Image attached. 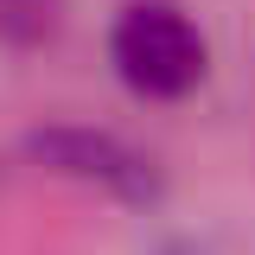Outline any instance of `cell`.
Segmentation results:
<instances>
[{
    "instance_id": "6da1fadb",
    "label": "cell",
    "mask_w": 255,
    "mask_h": 255,
    "mask_svg": "<svg viewBox=\"0 0 255 255\" xmlns=\"http://www.w3.org/2000/svg\"><path fill=\"white\" fill-rule=\"evenodd\" d=\"M109 64L134 96L172 102L204 83V32L172 0H134L109 32Z\"/></svg>"
},
{
    "instance_id": "3957f363",
    "label": "cell",
    "mask_w": 255,
    "mask_h": 255,
    "mask_svg": "<svg viewBox=\"0 0 255 255\" xmlns=\"http://www.w3.org/2000/svg\"><path fill=\"white\" fill-rule=\"evenodd\" d=\"M64 26V0H0V38L6 45H45Z\"/></svg>"
},
{
    "instance_id": "7a4b0ae2",
    "label": "cell",
    "mask_w": 255,
    "mask_h": 255,
    "mask_svg": "<svg viewBox=\"0 0 255 255\" xmlns=\"http://www.w3.org/2000/svg\"><path fill=\"white\" fill-rule=\"evenodd\" d=\"M38 159H51L58 172H77V179H96V185L122 191L134 204L159 198V172L153 159H140L134 147H122L115 134H90V128H51V134H32L26 140Z\"/></svg>"
}]
</instances>
